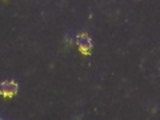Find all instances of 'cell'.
<instances>
[{
  "label": "cell",
  "mask_w": 160,
  "mask_h": 120,
  "mask_svg": "<svg viewBox=\"0 0 160 120\" xmlns=\"http://www.w3.org/2000/svg\"><path fill=\"white\" fill-rule=\"evenodd\" d=\"M18 93V84L11 80H6L0 84V95L4 98H12Z\"/></svg>",
  "instance_id": "1"
},
{
  "label": "cell",
  "mask_w": 160,
  "mask_h": 120,
  "mask_svg": "<svg viewBox=\"0 0 160 120\" xmlns=\"http://www.w3.org/2000/svg\"><path fill=\"white\" fill-rule=\"evenodd\" d=\"M76 43H78V47L80 49V52H83L84 55H88L92 49V42L89 36L87 33H80L79 36L76 38Z\"/></svg>",
  "instance_id": "2"
}]
</instances>
